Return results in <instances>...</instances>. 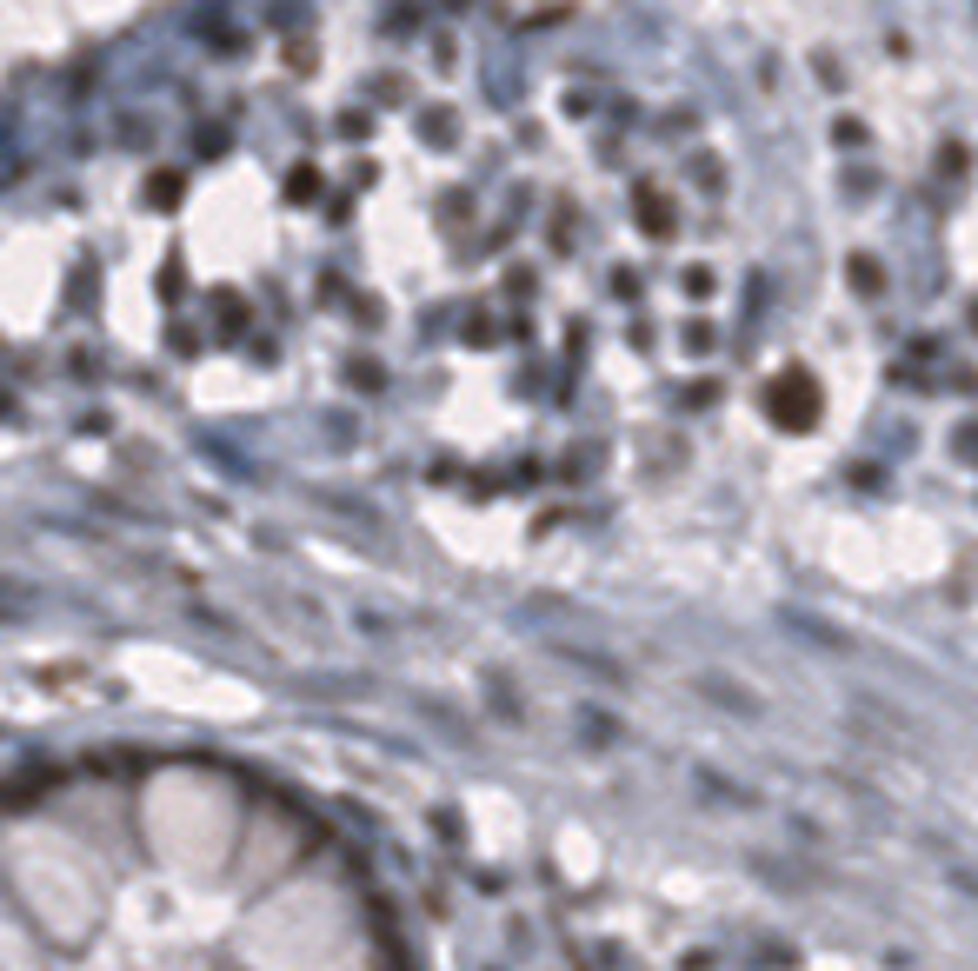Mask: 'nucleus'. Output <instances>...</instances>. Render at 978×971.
<instances>
[]
</instances>
